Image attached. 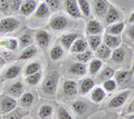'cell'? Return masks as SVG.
<instances>
[{"instance_id":"cell-13","label":"cell","mask_w":134,"mask_h":119,"mask_svg":"<svg viewBox=\"0 0 134 119\" xmlns=\"http://www.w3.org/2000/svg\"><path fill=\"white\" fill-rule=\"evenodd\" d=\"M122 19V14L121 11L117 9L115 6H112L110 5V8L105 15V21L107 24H112V23H115V22H119L121 21Z\"/></svg>"},{"instance_id":"cell-46","label":"cell","mask_w":134,"mask_h":119,"mask_svg":"<svg viewBox=\"0 0 134 119\" xmlns=\"http://www.w3.org/2000/svg\"><path fill=\"white\" fill-rule=\"evenodd\" d=\"M126 35L131 40H134V23H132L131 26L129 27V29L126 31Z\"/></svg>"},{"instance_id":"cell-52","label":"cell","mask_w":134,"mask_h":119,"mask_svg":"<svg viewBox=\"0 0 134 119\" xmlns=\"http://www.w3.org/2000/svg\"><path fill=\"white\" fill-rule=\"evenodd\" d=\"M1 15H2V14H1V12H0V17H1Z\"/></svg>"},{"instance_id":"cell-8","label":"cell","mask_w":134,"mask_h":119,"mask_svg":"<svg viewBox=\"0 0 134 119\" xmlns=\"http://www.w3.org/2000/svg\"><path fill=\"white\" fill-rule=\"evenodd\" d=\"M19 48V41L14 37H1L0 38V49L9 52H15Z\"/></svg>"},{"instance_id":"cell-2","label":"cell","mask_w":134,"mask_h":119,"mask_svg":"<svg viewBox=\"0 0 134 119\" xmlns=\"http://www.w3.org/2000/svg\"><path fill=\"white\" fill-rule=\"evenodd\" d=\"M20 26V21L15 17L7 16L6 18L0 19V34L7 35L16 31Z\"/></svg>"},{"instance_id":"cell-5","label":"cell","mask_w":134,"mask_h":119,"mask_svg":"<svg viewBox=\"0 0 134 119\" xmlns=\"http://www.w3.org/2000/svg\"><path fill=\"white\" fill-rule=\"evenodd\" d=\"M63 8L69 17L75 19H79L83 17L77 0H63Z\"/></svg>"},{"instance_id":"cell-32","label":"cell","mask_w":134,"mask_h":119,"mask_svg":"<svg viewBox=\"0 0 134 119\" xmlns=\"http://www.w3.org/2000/svg\"><path fill=\"white\" fill-rule=\"evenodd\" d=\"M54 114V108L50 105H43L38 110V117L40 119H49Z\"/></svg>"},{"instance_id":"cell-51","label":"cell","mask_w":134,"mask_h":119,"mask_svg":"<svg viewBox=\"0 0 134 119\" xmlns=\"http://www.w3.org/2000/svg\"><path fill=\"white\" fill-rule=\"evenodd\" d=\"M37 1H40V2H43V1H46V0H37Z\"/></svg>"},{"instance_id":"cell-43","label":"cell","mask_w":134,"mask_h":119,"mask_svg":"<svg viewBox=\"0 0 134 119\" xmlns=\"http://www.w3.org/2000/svg\"><path fill=\"white\" fill-rule=\"evenodd\" d=\"M117 86H119V85H117L116 80L113 79V78H111V79H107L105 81H103V88H104V90H105L106 92L114 91Z\"/></svg>"},{"instance_id":"cell-50","label":"cell","mask_w":134,"mask_h":119,"mask_svg":"<svg viewBox=\"0 0 134 119\" xmlns=\"http://www.w3.org/2000/svg\"><path fill=\"white\" fill-rule=\"evenodd\" d=\"M127 119H134V116H131V117H129Z\"/></svg>"},{"instance_id":"cell-28","label":"cell","mask_w":134,"mask_h":119,"mask_svg":"<svg viewBox=\"0 0 134 119\" xmlns=\"http://www.w3.org/2000/svg\"><path fill=\"white\" fill-rule=\"evenodd\" d=\"M39 71H43V66L39 61H32V62L28 64L26 67L24 68V77L29 76V75H32V73H36V72H39Z\"/></svg>"},{"instance_id":"cell-21","label":"cell","mask_w":134,"mask_h":119,"mask_svg":"<svg viewBox=\"0 0 134 119\" xmlns=\"http://www.w3.org/2000/svg\"><path fill=\"white\" fill-rule=\"evenodd\" d=\"M94 87H95V80L92 79L91 77H85L81 81V84H79L78 92L81 93L82 96H85L88 92H91L92 89H93Z\"/></svg>"},{"instance_id":"cell-19","label":"cell","mask_w":134,"mask_h":119,"mask_svg":"<svg viewBox=\"0 0 134 119\" xmlns=\"http://www.w3.org/2000/svg\"><path fill=\"white\" fill-rule=\"evenodd\" d=\"M88 71L86 68L85 64L78 62V61H75L68 67V73L75 77H82L84 75H86V72Z\"/></svg>"},{"instance_id":"cell-44","label":"cell","mask_w":134,"mask_h":119,"mask_svg":"<svg viewBox=\"0 0 134 119\" xmlns=\"http://www.w3.org/2000/svg\"><path fill=\"white\" fill-rule=\"evenodd\" d=\"M46 3L48 5L49 9L52 10V12H56L60 9L62 7V3H60V0H46Z\"/></svg>"},{"instance_id":"cell-23","label":"cell","mask_w":134,"mask_h":119,"mask_svg":"<svg viewBox=\"0 0 134 119\" xmlns=\"http://www.w3.org/2000/svg\"><path fill=\"white\" fill-rule=\"evenodd\" d=\"M106 98V91L104 90L103 87H99V86H96L92 89L91 91V100L94 102V104H100L104 99Z\"/></svg>"},{"instance_id":"cell-39","label":"cell","mask_w":134,"mask_h":119,"mask_svg":"<svg viewBox=\"0 0 134 119\" xmlns=\"http://www.w3.org/2000/svg\"><path fill=\"white\" fill-rule=\"evenodd\" d=\"M87 104L84 102L82 100H77V101H74L73 105H72V108L74 110V112L76 115H83L87 111Z\"/></svg>"},{"instance_id":"cell-35","label":"cell","mask_w":134,"mask_h":119,"mask_svg":"<svg viewBox=\"0 0 134 119\" xmlns=\"http://www.w3.org/2000/svg\"><path fill=\"white\" fill-rule=\"evenodd\" d=\"M87 42H88L90 50H92V51H96V50H97V48L100 46V45H102V37L98 36V35L88 36Z\"/></svg>"},{"instance_id":"cell-33","label":"cell","mask_w":134,"mask_h":119,"mask_svg":"<svg viewBox=\"0 0 134 119\" xmlns=\"http://www.w3.org/2000/svg\"><path fill=\"white\" fill-rule=\"evenodd\" d=\"M125 50H124V48L122 47H119V48H116L114 49V50L112 51V60L114 61L115 64H121V62H123L124 59H125Z\"/></svg>"},{"instance_id":"cell-40","label":"cell","mask_w":134,"mask_h":119,"mask_svg":"<svg viewBox=\"0 0 134 119\" xmlns=\"http://www.w3.org/2000/svg\"><path fill=\"white\" fill-rule=\"evenodd\" d=\"M77 1H78V6H79V9H81L83 17L88 18L91 16V12H92L90 2L87 1V0H77Z\"/></svg>"},{"instance_id":"cell-15","label":"cell","mask_w":134,"mask_h":119,"mask_svg":"<svg viewBox=\"0 0 134 119\" xmlns=\"http://www.w3.org/2000/svg\"><path fill=\"white\" fill-rule=\"evenodd\" d=\"M103 31V27L97 19H90L86 24V35L87 36H95L99 35Z\"/></svg>"},{"instance_id":"cell-25","label":"cell","mask_w":134,"mask_h":119,"mask_svg":"<svg viewBox=\"0 0 134 119\" xmlns=\"http://www.w3.org/2000/svg\"><path fill=\"white\" fill-rule=\"evenodd\" d=\"M65 54V49L60 43H56L50 48L49 50V57L53 61H58L60 60Z\"/></svg>"},{"instance_id":"cell-9","label":"cell","mask_w":134,"mask_h":119,"mask_svg":"<svg viewBox=\"0 0 134 119\" xmlns=\"http://www.w3.org/2000/svg\"><path fill=\"white\" fill-rule=\"evenodd\" d=\"M37 101V96L34 91H25L18 99V105L21 108H31Z\"/></svg>"},{"instance_id":"cell-31","label":"cell","mask_w":134,"mask_h":119,"mask_svg":"<svg viewBox=\"0 0 134 119\" xmlns=\"http://www.w3.org/2000/svg\"><path fill=\"white\" fill-rule=\"evenodd\" d=\"M102 67H103V60H100L98 58H94L90 61L87 70H88L91 76H97V73L100 71Z\"/></svg>"},{"instance_id":"cell-53","label":"cell","mask_w":134,"mask_h":119,"mask_svg":"<svg viewBox=\"0 0 134 119\" xmlns=\"http://www.w3.org/2000/svg\"><path fill=\"white\" fill-rule=\"evenodd\" d=\"M0 80H1V75H0Z\"/></svg>"},{"instance_id":"cell-47","label":"cell","mask_w":134,"mask_h":119,"mask_svg":"<svg viewBox=\"0 0 134 119\" xmlns=\"http://www.w3.org/2000/svg\"><path fill=\"white\" fill-rule=\"evenodd\" d=\"M133 112H134V99L131 101V104L126 108V114H133Z\"/></svg>"},{"instance_id":"cell-12","label":"cell","mask_w":134,"mask_h":119,"mask_svg":"<svg viewBox=\"0 0 134 119\" xmlns=\"http://www.w3.org/2000/svg\"><path fill=\"white\" fill-rule=\"evenodd\" d=\"M93 6L96 17L105 18V15L110 8V3L107 2V0H93Z\"/></svg>"},{"instance_id":"cell-17","label":"cell","mask_w":134,"mask_h":119,"mask_svg":"<svg viewBox=\"0 0 134 119\" xmlns=\"http://www.w3.org/2000/svg\"><path fill=\"white\" fill-rule=\"evenodd\" d=\"M37 52H38V46L37 45H30V46L28 47H25L21 49V51H20V54L18 56V59L19 60H29L34 58Z\"/></svg>"},{"instance_id":"cell-48","label":"cell","mask_w":134,"mask_h":119,"mask_svg":"<svg viewBox=\"0 0 134 119\" xmlns=\"http://www.w3.org/2000/svg\"><path fill=\"white\" fill-rule=\"evenodd\" d=\"M5 64H6V59L0 56V68H2L3 66H5Z\"/></svg>"},{"instance_id":"cell-54","label":"cell","mask_w":134,"mask_h":119,"mask_svg":"<svg viewBox=\"0 0 134 119\" xmlns=\"http://www.w3.org/2000/svg\"><path fill=\"white\" fill-rule=\"evenodd\" d=\"M27 119H31V118H27Z\"/></svg>"},{"instance_id":"cell-10","label":"cell","mask_w":134,"mask_h":119,"mask_svg":"<svg viewBox=\"0 0 134 119\" xmlns=\"http://www.w3.org/2000/svg\"><path fill=\"white\" fill-rule=\"evenodd\" d=\"M25 92V85L21 81H16V83L9 85L7 87V95L14 97L15 99L18 100Z\"/></svg>"},{"instance_id":"cell-27","label":"cell","mask_w":134,"mask_h":119,"mask_svg":"<svg viewBox=\"0 0 134 119\" xmlns=\"http://www.w3.org/2000/svg\"><path fill=\"white\" fill-rule=\"evenodd\" d=\"M124 27H125V23H124L123 21H119V22L108 24L107 28H106V30H105V34L119 36V35H121V34L123 32Z\"/></svg>"},{"instance_id":"cell-26","label":"cell","mask_w":134,"mask_h":119,"mask_svg":"<svg viewBox=\"0 0 134 119\" xmlns=\"http://www.w3.org/2000/svg\"><path fill=\"white\" fill-rule=\"evenodd\" d=\"M96 57H97L98 59L103 60V61L110 59L111 57H112V49L110 47H107L106 45L103 42L97 48V50H96Z\"/></svg>"},{"instance_id":"cell-16","label":"cell","mask_w":134,"mask_h":119,"mask_svg":"<svg viewBox=\"0 0 134 119\" xmlns=\"http://www.w3.org/2000/svg\"><path fill=\"white\" fill-rule=\"evenodd\" d=\"M77 38H79L78 34H75V32H68V34L63 35L59 38V43L64 47L65 50L69 51L70 47L73 46V43L75 42V40H76Z\"/></svg>"},{"instance_id":"cell-29","label":"cell","mask_w":134,"mask_h":119,"mask_svg":"<svg viewBox=\"0 0 134 119\" xmlns=\"http://www.w3.org/2000/svg\"><path fill=\"white\" fill-rule=\"evenodd\" d=\"M41 81H43V71L32 73V75H29L25 77V83L30 87H36L38 86Z\"/></svg>"},{"instance_id":"cell-41","label":"cell","mask_w":134,"mask_h":119,"mask_svg":"<svg viewBox=\"0 0 134 119\" xmlns=\"http://www.w3.org/2000/svg\"><path fill=\"white\" fill-rule=\"evenodd\" d=\"M27 114H28V111H26V110H24V109L19 110L16 108L15 110H12L11 112L5 115V119H23Z\"/></svg>"},{"instance_id":"cell-22","label":"cell","mask_w":134,"mask_h":119,"mask_svg":"<svg viewBox=\"0 0 134 119\" xmlns=\"http://www.w3.org/2000/svg\"><path fill=\"white\" fill-rule=\"evenodd\" d=\"M52 15V10L49 9L48 5L46 3V1H43L38 3L37 6V9L34 12V17L35 18H38V19H46V18H49V16Z\"/></svg>"},{"instance_id":"cell-34","label":"cell","mask_w":134,"mask_h":119,"mask_svg":"<svg viewBox=\"0 0 134 119\" xmlns=\"http://www.w3.org/2000/svg\"><path fill=\"white\" fill-rule=\"evenodd\" d=\"M114 77H115V80H116L117 85L122 86V85H125L130 80L131 73H130L129 71H126V70H120V71L115 72Z\"/></svg>"},{"instance_id":"cell-24","label":"cell","mask_w":134,"mask_h":119,"mask_svg":"<svg viewBox=\"0 0 134 119\" xmlns=\"http://www.w3.org/2000/svg\"><path fill=\"white\" fill-rule=\"evenodd\" d=\"M103 41H104V43H105L107 47H110L112 50H114V49L119 48L121 46L122 40H121V38L119 36L105 34V35H104V37H103Z\"/></svg>"},{"instance_id":"cell-49","label":"cell","mask_w":134,"mask_h":119,"mask_svg":"<svg viewBox=\"0 0 134 119\" xmlns=\"http://www.w3.org/2000/svg\"><path fill=\"white\" fill-rule=\"evenodd\" d=\"M129 23H134V11L132 12V15L129 18Z\"/></svg>"},{"instance_id":"cell-20","label":"cell","mask_w":134,"mask_h":119,"mask_svg":"<svg viewBox=\"0 0 134 119\" xmlns=\"http://www.w3.org/2000/svg\"><path fill=\"white\" fill-rule=\"evenodd\" d=\"M130 96V91H123V92H120L117 93L115 97H113L111 101L108 102V107L111 108H119L121 106H123L125 104V101L127 100V98Z\"/></svg>"},{"instance_id":"cell-6","label":"cell","mask_w":134,"mask_h":119,"mask_svg":"<svg viewBox=\"0 0 134 119\" xmlns=\"http://www.w3.org/2000/svg\"><path fill=\"white\" fill-rule=\"evenodd\" d=\"M35 41L38 48H40L41 50H46L49 47L50 41H52V35L47 30L39 29L35 34Z\"/></svg>"},{"instance_id":"cell-37","label":"cell","mask_w":134,"mask_h":119,"mask_svg":"<svg viewBox=\"0 0 134 119\" xmlns=\"http://www.w3.org/2000/svg\"><path fill=\"white\" fill-rule=\"evenodd\" d=\"M18 41H19V47H21V48L28 47V46H30V45H32V37L28 31L23 32V34L19 36Z\"/></svg>"},{"instance_id":"cell-14","label":"cell","mask_w":134,"mask_h":119,"mask_svg":"<svg viewBox=\"0 0 134 119\" xmlns=\"http://www.w3.org/2000/svg\"><path fill=\"white\" fill-rule=\"evenodd\" d=\"M21 66L20 65H12L10 67H8L5 71L2 73V79L3 80H12V79H16L18 78L19 75L21 73Z\"/></svg>"},{"instance_id":"cell-11","label":"cell","mask_w":134,"mask_h":119,"mask_svg":"<svg viewBox=\"0 0 134 119\" xmlns=\"http://www.w3.org/2000/svg\"><path fill=\"white\" fill-rule=\"evenodd\" d=\"M37 6H38L37 0H24L19 10V15L23 17H29L34 15V12L37 9Z\"/></svg>"},{"instance_id":"cell-38","label":"cell","mask_w":134,"mask_h":119,"mask_svg":"<svg viewBox=\"0 0 134 119\" xmlns=\"http://www.w3.org/2000/svg\"><path fill=\"white\" fill-rule=\"evenodd\" d=\"M74 56V59L78 61V62H82V64H86L88 61L92 60V57H93V54H92V50H88L87 49L86 51L81 52V54H77V55H73Z\"/></svg>"},{"instance_id":"cell-36","label":"cell","mask_w":134,"mask_h":119,"mask_svg":"<svg viewBox=\"0 0 134 119\" xmlns=\"http://www.w3.org/2000/svg\"><path fill=\"white\" fill-rule=\"evenodd\" d=\"M55 115H56V119H74L73 115L64 106H57Z\"/></svg>"},{"instance_id":"cell-30","label":"cell","mask_w":134,"mask_h":119,"mask_svg":"<svg viewBox=\"0 0 134 119\" xmlns=\"http://www.w3.org/2000/svg\"><path fill=\"white\" fill-rule=\"evenodd\" d=\"M114 75H115L114 69L111 68V67H105V68H103V70H100L97 73V76H96V81H98V83H103V81L113 78Z\"/></svg>"},{"instance_id":"cell-18","label":"cell","mask_w":134,"mask_h":119,"mask_svg":"<svg viewBox=\"0 0 134 119\" xmlns=\"http://www.w3.org/2000/svg\"><path fill=\"white\" fill-rule=\"evenodd\" d=\"M87 48H88V42H87V40L82 38V37H79V38H77L75 40L73 46L70 47L69 52L72 55H77V54H81V52L86 51Z\"/></svg>"},{"instance_id":"cell-1","label":"cell","mask_w":134,"mask_h":119,"mask_svg":"<svg viewBox=\"0 0 134 119\" xmlns=\"http://www.w3.org/2000/svg\"><path fill=\"white\" fill-rule=\"evenodd\" d=\"M59 81V73L57 71H52L48 76L43 79V85H41V91L46 96H55L57 92V86Z\"/></svg>"},{"instance_id":"cell-7","label":"cell","mask_w":134,"mask_h":119,"mask_svg":"<svg viewBox=\"0 0 134 119\" xmlns=\"http://www.w3.org/2000/svg\"><path fill=\"white\" fill-rule=\"evenodd\" d=\"M62 91H63V95H64L66 98H68V99H70V98H74L75 96H77V93H78V86L76 84V81L66 79L64 83H63Z\"/></svg>"},{"instance_id":"cell-42","label":"cell","mask_w":134,"mask_h":119,"mask_svg":"<svg viewBox=\"0 0 134 119\" xmlns=\"http://www.w3.org/2000/svg\"><path fill=\"white\" fill-rule=\"evenodd\" d=\"M0 12L5 16L12 15V12H11V0H0Z\"/></svg>"},{"instance_id":"cell-3","label":"cell","mask_w":134,"mask_h":119,"mask_svg":"<svg viewBox=\"0 0 134 119\" xmlns=\"http://www.w3.org/2000/svg\"><path fill=\"white\" fill-rule=\"evenodd\" d=\"M69 24V20L63 14H55L50 18L48 22V27L54 31H63Z\"/></svg>"},{"instance_id":"cell-4","label":"cell","mask_w":134,"mask_h":119,"mask_svg":"<svg viewBox=\"0 0 134 119\" xmlns=\"http://www.w3.org/2000/svg\"><path fill=\"white\" fill-rule=\"evenodd\" d=\"M18 106V100L9 95H1L0 96V115H7L15 110Z\"/></svg>"},{"instance_id":"cell-45","label":"cell","mask_w":134,"mask_h":119,"mask_svg":"<svg viewBox=\"0 0 134 119\" xmlns=\"http://www.w3.org/2000/svg\"><path fill=\"white\" fill-rule=\"evenodd\" d=\"M24 0H11V12L14 14H19L20 7H21Z\"/></svg>"}]
</instances>
